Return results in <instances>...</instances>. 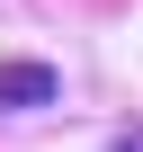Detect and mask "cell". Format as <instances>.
Masks as SVG:
<instances>
[{
  "label": "cell",
  "instance_id": "cell-1",
  "mask_svg": "<svg viewBox=\"0 0 143 152\" xmlns=\"http://www.w3.org/2000/svg\"><path fill=\"white\" fill-rule=\"evenodd\" d=\"M54 99H63V72L54 63H36V54H9L0 63V116H36Z\"/></svg>",
  "mask_w": 143,
  "mask_h": 152
},
{
  "label": "cell",
  "instance_id": "cell-2",
  "mask_svg": "<svg viewBox=\"0 0 143 152\" xmlns=\"http://www.w3.org/2000/svg\"><path fill=\"white\" fill-rule=\"evenodd\" d=\"M107 152H143V125H125V134H116V143H107Z\"/></svg>",
  "mask_w": 143,
  "mask_h": 152
}]
</instances>
